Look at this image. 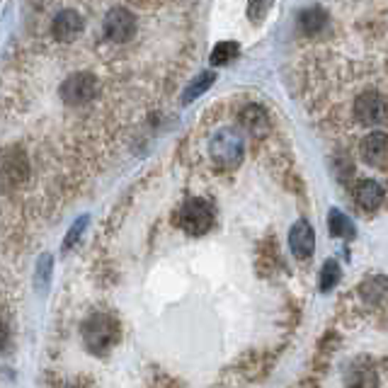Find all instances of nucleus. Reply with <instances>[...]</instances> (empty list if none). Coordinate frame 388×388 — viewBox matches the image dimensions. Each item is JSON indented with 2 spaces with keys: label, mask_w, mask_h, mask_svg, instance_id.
<instances>
[{
  "label": "nucleus",
  "mask_w": 388,
  "mask_h": 388,
  "mask_svg": "<svg viewBox=\"0 0 388 388\" xmlns=\"http://www.w3.org/2000/svg\"><path fill=\"white\" fill-rule=\"evenodd\" d=\"M61 99L70 107H80V104H87L92 97L97 95V78L87 70H80V73L68 75L61 83Z\"/></svg>",
  "instance_id": "nucleus-4"
},
{
  "label": "nucleus",
  "mask_w": 388,
  "mask_h": 388,
  "mask_svg": "<svg viewBox=\"0 0 388 388\" xmlns=\"http://www.w3.org/2000/svg\"><path fill=\"white\" fill-rule=\"evenodd\" d=\"M104 34L107 39L117 44L131 42V37L136 34V17H134L129 10L124 8H112L107 15H104Z\"/></svg>",
  "instance_id": "nucleus-5"
},
{
  "label": "nucleus",
  "mask_w": 388,
  "mask_h": 388,
  "mask_svg": "<svg viewBox=\"0 0 388 388\" xmlns=\"http://www.w3.org/2000/svg\"><path fill=\"white\" fill-rule=\"evenodd\" d=\"M85 22L75 10H61L56 17H54V25H51V34L58 42H73L80 32H83Z\"/></svg>",
  "instance_id": "nucleus-10"
},
{
  "label": "nucleus",
  "mask_w": 388,
  "mask_h": 388,
  "mask_svg": "<svg viewBox=\"0 0 388 388\" xmlns=\"http://www.w3.org/2000/svg\"><path fill=\"white\" fill-rule=\"evenodd\" d=\"M29 175V161L22 149H5L0 153V178H5L8 182H17L27 180Z\"/></svg>",
  "instance_id": "nucleus-7"
},
{
  "label": "nucleus",
  "mask_w": 388,
  "mask_h": 388,
  "mask_svg": "<svg viewBox=\"0 0 388 388\" xmlns=\"http://www.w3.org/2000/svg\"><path fill=\"white\" fill-rule=\"evenodd\" d=\"M274 0H248V17L252 22H262L267 17Z\"/></svg>",
  "instance_id": "nucleus-21"
},
{
  "label": "nucleus",
  "mask_w": 388,
  "mask_h": 388,
  "mask_svg": "<svg viewBox=\"0 0 388 388\" xmlns=\"http://www.w3.org/2000/svg\"><path fill=\"white\" fill-rule=\"evenodd\" d=\"M51 269H54V257H51L49 252H44L37 262V269H34V284L39 286V291H46V286H49Z\"/></svg>",
  "instance_id": "nucleus-18"
},
{
  "label": "nucleus",
  "mask_w": 388,
  "mask_h": 388,
  "mask_svg": "<svg viewBox=\"0 0 388 388\" xmlns=\"http://www.w3.org/2000/svg\"><path fill=\"white\" fill-rule=\"evenodd\" d=\"M85 226H87V216H80V219L68 228L66 238H63V252H68L75 243H78L80 236H83V231H85Z\"/></svg>",
  "instance_id": "nucleus-20"
},
{
  "label": "nucleus",
  "mask_w": 388,
  "mask_h": 388,
  "mask_svg": "<svg viewBox=\"0 0 388 388\" xmlns=\"http://www.w3.org/2000/svg\"><path fill=\"white\" fill-rule=\"evenodd\" d=\"M216 83V73L214 70H204L197 78L190 80V85L185 87V95H182V104H190L194 99H199L204 92H209V87Z\"/></svg>",
  "instance_id": "nucleus-14"
},
{
  "label": "nucleus",
  "mask_w": 388,
  "mask_h": 388,
  "mask_svg": "<svg viewBox=\"0 0 388 388\" xmlns=\"http://www.w3.org/2000/svg\"><path fill=\"white\" fill-rule=\"evenodd\" d=\"M238 56V44L236 42H219L211 51V66H226L228 61Z\"/></svg>",
  "instance_id": "nucleus-19"
},
{
  "label": "nucleus",
  "mask_w": 388,
  "mask_h": 388,
  "mask_svg": "<svg viewBox=\"0 0 388 388\" xmlns=\"http://www.w3.org/2000/svg\"><path fill=\"white\" fill-rule=\"evenodd\" d=\"M360 293H362L364 301L376 303L379 298H384L388 293V279L381 277V274H374V277L364 279V284L360 286Z\"/></svg>",
  "instance_id": "nucleus-16"
},
{
  "label": "nucleus",
  "mask_w": 388,
  "mask_h": 388,
  "mask_svg": "<svg viewBox=\"0 0 388 388\" xmlns=\"http://www.w3.org/2000/svg\"><path fill=\"white\" fill-rule=\"evenodd\" d=\"M83 340L85 347L95 355H107L112 345L119 340V323L109 313H92L83 323Z\"/></svg>",
  "instance_id": "nucleus-2"
},
{
  "label": "nucleus",
  "mask_w": 388,
  "mask_h": 388,
  "mask_svg": "<svg viewBox=\"0 0 388 388\" xmlns=\"http://www.w3.org/2000/svg\"><path fill=\"white\" fill-rule=\"evenodd\" d=\"M328 231L335 238H355V226L340 209H330L328 214Z\"/></svg>",
  "instance_id": "nucleus-15"
},
{
  "label": "nucleus",
  "mask_w": 388,
  "mask_h": 388,
  "mask_svg": "<svg viewBox=\"0 0 388 388\" xmlns=\"http://www.w3.org/2000/svg\"><path fill=\"white\" fill-rule=\"evenodd\" d=\"M10 343V333H8V325H5L3 320H0V350H5Z\"/></svg>",
  "instance_id": "nucleus-22"
},
{
  "label": "nucleus",
  "mask_w": 388,
  "mask_h": 388,
  "mask_svg": "<svg viewBox=\"0 0 388 388\" xmlns=\"http://www.w3.org/2000/svg\"><path fill=\"white\" fill-rule=\"evenodd\" d=\"M355 117L362 126H374L386 117V102L379 92L367 90L355 99Z\"/></svg>",
  "instance_id": "nucleus-6"
},
{
  "label": "nucleus",
  "mask_w": 388,
  "mask_h": 388,
  "mask_svg": "<svg viewBox=\"0 0 388 388\" xmlns=\"http://www.w3.org/2000/svg\"><path fill=\"white\" fill-rule=\"evenodd\" d=\"M340 277H343V272H340V264L335 260H328L325 264H323L320 269V291H333L335 286L340 284Z\"/></svg>",
  "instance_id": "nucleus-17"
},
{
  "label": "nucleus",
  "mask_w": 388,
  "mask_h": 388,
  "mask_svg": "<svg viewBox=\"0 0 388 388\" xmlns=\"http://www.w3.org/2000/svg\"><path fill=\"white\" fill-rule=\"evenodd\" d=\"M209 156L221 170H236L245 156L243 136L236 129H219L209 141Z\"/></svg>",
  "instance_id": "nucleus-1"
},
{
  "label": "nucleus",
  "mask_w": 388,
  "mask_h": 388,
  "mask_svg": "<svg viewBox=\"0 0 388 388\" xmlns=\"http://www.w3.org/2000/svg\"><path fill=\"white\" fill-rule=\"evenodd\" d=\"M355 199L364 211H374L384 202V187L374 180H362L355 190Z\"/></svg>",
  "instance_id": "nucleus-12"
},
{
  "label": "nucleus",
  "mask_w": 388,
  "mask_h": 388,
  "mask_svg": "<svg viewBox=\"0 0 388 388\" xmlns=\"http://www.w3.org/2000/svg\"><path fill=\"white\" fill-rule=\"evenodd\" d=\"M360 153H362V161L367 163V166L384 168L388 163V134H384V131L367 134V136L362 139Z\"/></svg>",
  "instance_id": "nucleus-8"
},
{
  "label": "nucleus",
  "mask_w": 388,
  "mask_h": 388,
  "mask_svg": "<svg viewBox=\"0 0 388 388\" xmlns=\"http://www.w3.org/2000/svg\"><path fill=\"white\" fill-rule=\"evenodd\" d=\"M240 126L250 131L252 136H264L269 131V117L260 104H248L240 109Z\"/></svg>",
  "instance_id": "nucleus-11"
},
{
  "label": "nucleus",
  "mask_w": 388,
  "mask_h": 388,
  "mask_svg": "<svg viewBox=\"0 0 388 388\" xmlns=\"http://www.w3.org/2000/svg\"><path fill=\"white\" fill-rule=\"evenodd\" d=\"M214 223V211H211L207 199H187L185 207L180 209V226L190 236H204Z\"/></svg>",
  "instance_id": "nucleus-3"
},
{
  "label": "nucleus",
  "mask_w": 388,
  "mask_h": 388,
  "mask_svg": "<svg viewBox=\"0 0 388 388\" xmlns=\"http://www.w3.org/2000/svg\"><path fill=\"white\" fill-rule=\"evenodd\" d=\"M328 27V13L323 8H308L298 15V29L303 34H320Z\"/></svg>",
  "instance_id": "nucleus-13"
},
{
  "label": "nucleus",
  "mask_w": 388,
  "mask_h": 388,
  "mask_svg": "<svg viewBox=\"0 0 388 388\" xmlns=\"http://www.w3.org/2000/svg\"><path fill=\"white\" fill-rule=\"evenodd\" d=\"M289 248L293 252V257H298V260H308L311 255H313L316 250V233L313 228H311V223L301 219L296 221L291 226L289 231Z\"/></svg>",
  "instance_id": "nucleus-9"
}]
</instances>
